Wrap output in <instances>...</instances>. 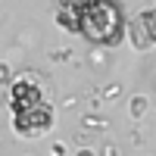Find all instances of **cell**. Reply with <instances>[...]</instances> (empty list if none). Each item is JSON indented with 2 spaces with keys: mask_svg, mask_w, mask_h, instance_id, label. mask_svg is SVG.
Wrapping results in <instances>:
<instances>
[{
  "mask_svg": "<svg viewBox=\"0 0 156 156\" xmlns=\"http://www.w3.org/2000/svg\"><path fill=\"white\" fill-rule=\"evenodd\" d=\"M12 128H16L19 137H37V134L50 131L53 128V106L44 100L25 112H12Z\"/></svg>",
  "mask_w": 156,
  "mask_h": 156,
  "instance_id": "obj_2",
  "label": "cell"
},
{
  "mask_svg": "<svg viewBox=\"0 0 156 156\" xmlns=\"http://www.w3.org/2000/svg\"><path fill=\"white\" fill-rule=\"evenodd\" d=\"M125 12L115 0H94L78 12V34L97 47H119L125 41Z\"/></svg>",
  "mask_w": 156,
  "mask_h": 156,
  "instance_id": "obj_1",
  "label": "cell"
},
{
  "mask_svg": "<svg viewBox=\"0 0 156 156\" xmlns=\"http://www.w3.org/2000/svg\"><path fill=\"white\" fill-rule=\"evenodd\" d=\"M56 25H59V28H66V31H78V16L59 6V9H56Z\"/></svg>",
  "mask_w": 156,
  "mask_h": 156,
  "instance_id": "obj_5",
  "label": "cell"
},
{
  "mask_svg": "<svg viewBox=\"0 0 156 156\" xmlns=\"http://www.w3.org/2000/svg\"><path fill=\"white\" fill-rule=\"evenodd\" d=\"M78 156H94V153H90V150H78Z\"/></svg>",
  "mask_w": 156,
  "mask_h": 156,
  "instance_id": "obj_9",
  "label": "cell"
},
{
  "mask_svg": "<svg viewBox=\"0 0 156 156\" xmlns=\"http://www.w3.org/2000/svg\"><path fill=\"white\" fill-rule=\"evenodd\" d=\"M37 103H44V90L37 87L31 78H16V81H9V109L12 112H25L37 106Z\"/></svg>",
  "mask_w": 156,
  "mask_h": 156,
  "instance_id": "obj_4",
  "label": "cell"
},
{
  "mask_svg": "<svg viewBox=\"0 0 156 156\" xmlns=\"http://www.w3.org/2000/svg\"><path fill=\"white\" fill-rule=\"evenodd\" d=\"M131 109H134V115H144V112H147V100H144V97H134Z\"/></svg>",
  "mask_w": 156,
  "mask_h": 156,
  "instance_id": "obj_8",
  "label": "cell"
},
{
  "mask_svg": "<svg viewBox=\"0 0 156 156\" xmlns=\"http://www.w3.org/2000/svg\"><path fill=\"white\" fill-rule=\"evenodd\" d=\"M125 34L131 37V44H134L137 50H150V47H156V6L140 9L137 16L128 22Z\"/></svg>",
  "mask_w": 156,
  "mask_h": 156,
  "instance_id": "obj_3",
  "label": "cell"
},
{
  "mask_svg": "<svg viewBox=\"0 0 156 156\" xmlns=\"http://www.w3.org/2000/svg\"><path fill=\"white\" fill-rule=\"evenodd\" d=\"M90 3H94V0H59V6H62V9H69V12H75V16H78L81 9H87Z\"/></svg>",
  "mask_w": 156,
  "mask_h": 156,
  "instance_id": "obj_6",
  "label": "cell"
},
{
  "mask_svg": "<svg viewBox=\"0 0 156 156\" xmlns=\"http://www.w3.org/2000/svg\"><path fill=\"white\" fill-rule=\"evenodd\" d=\"M9 81H12L9 66H6V62H0V87H9Z\"/></svg>",
  "mask_w": 156,
  "mask_h": 156,
  "instance_id": "obj_7",
  "label": "cell"
}]
</instances>
